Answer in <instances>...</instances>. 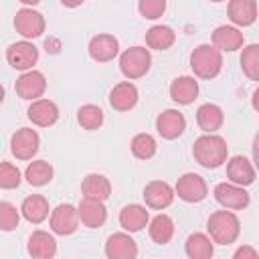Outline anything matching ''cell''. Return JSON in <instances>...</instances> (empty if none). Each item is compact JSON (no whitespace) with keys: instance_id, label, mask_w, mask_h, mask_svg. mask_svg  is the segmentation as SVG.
Returning <instances> with one entry per match:
<instances>
[{"instance_id":"40","label":"cell","mask_w":259,"mask_h":259,"mask_svg":"<svg viewBox=\"0 0 259 259\" xmlns=\"http://www.w3.org/2000/svg\"><path fill=\"white\" fill-rule=\"evenodd\" d=\"M251 103H253V109L259 111V87L253 91V99H251Z\"/></svg>"},{"instance_id":"12","label":"cell","mask_w":259,"mask_h":259,"mask_svg":"<svg viewBox=\"0 0 259 259\" xmlns=\"http://www.w3.org/2000/svg\"><path fill=\"white\" fill-rule=\"evenodd\" d=\"M14 89L22 99H38L47 89V79L40 71H26L16 79Z\"/></svg>"},{"instance_id":"29","label":"cell","mask_w":259,"mask_h":259,"mask_svg":"<svg viewBox=\"0 0 259 259\" xmlns=\"http://www.w3.org/2000/svg\"><path fill=\"white\" fill-rule=\"evenodd\" d=\"M174 235V221L168 214H156L150 221V237L158 245H166Z\"/></svg>"},{"instance_id":"33","label":"cell","mask_w":259,"mask_h":259,"mask_svg":"<svg viewBox=\"0 0 259 259\" xmlns=\"http://www.w3.org/2000/svg\"><path fill=\"white\" fill-rule=\"evenodd\" d=\"M156 150H158V144H156V140L150 134L134 136V140H132V154L138 160H150L156 154Z\"/></svg>"},{"instance_id":"36","label":"cell","mask_w":259,"mask_h":259,"mask_svg":"<svg viewBox=\"0 0 259 259\" xmlns=\"http://www.w3.org/2000/svg\"><path fill=\"white\" fill-rule=\"evenodd\" d=\"M18 210L10 202H0V229L2 231H12L18 227Z\"/></svg>"},{"instance_id":"38","label":"cell","mask_w":259,"mask_h":259,"mask_svg":"<svg viewBox=\"0 0 259 259\" xmlns=\"http://www.w3.org/2000/svg\"><path fill=\"white\" fill-rule=\"evenodd\" d=\"M235 259H257L259 257V253L253 249V247H249V245H243V247H239L237 251H235V255H233Z\"/></svg>"},{"instance_id":"41","label":"cell","mask_w":259,"mask_h":259,"mask_svg":"<svg viewBox=\"0 0 259 259\" xmlns=\"http://www.w3.org/2000/svg\"><path fill=\"white\" fill-rule=\"evenodd\" d=\"M65 6H69V8H75V6H81L85 0H61Z\"/></svg>"},{"instance_id":"20","label":"cell","mask_w":259,"mask_h":259,"mask_svg":"<svg viewBox=\"0 0 259 259\" xmlns=\"http://www.w3.org/2000/svg\"><path fill=\"white\" fill-rule=\"evenodd\" d=\"M229 18L237 26H249L257 18V2L255 0H229Z\"/></svg>"},{"instance_id":"30","label":"cell","mask_w":259,"mask_h":259,"mask_svg":"<svg viewBox=\"0 0 259 259\" xmlns=\"http://www.w3.org/2000/svg\"><path fill=\"white\" fill-rule=\"evenodd\" d=\"M212 253H214V247L206 235L194 233L186 239V255L190 259H210Z\"/></svg>"},{"instance_id":"31","label":"cell","mask_w":259,"mask_h":259,"mask_svg":"<svg viewBox=\"0 0 259 259\" xmlns=\"http://www.w3.org/2000/svg\"><path fill=\"white\" fill-rule=\"evenodd\" d=\"M24 178L28 180V184L32 186H45L51 182L53 178V166L45 160H36V162H30L26 166V172H24Z\"/></svg>"},{"instance_id":"37","label":"cell","mask_w":259,"mask_h":259,"mask_svg":"<svg viewBox=\"0 0 259 259\" xmlns=\"http://www.w3.org/2000/svg\"><path fill=\"white\" fill-rule=\"evenodd\" d=\"M138 10L144 18L148 20H156L164 14L166 10V0H140L138 2Z\"/></svg>"},{"instance_id":"34","label":"cell","mask_w":259,"mask_h":259,"mask_svg":"<svg viewBox=\"0 0 259 259\" xmlns=\"http://www.w3.org/2000/svg\"><path fill=\"white\" fill-rule=\"evenodd\" d=\"M77 121H79V125L83 127V130H97V127H101V123H103V111L97 107V105H83L79 111H77Z\"/></svg>"},{"instance_id":"26","label":"cell","mask_w":259,"mask_h":259,"mask_svg":"<svg viewBox=\"0 0 259 259\" xmlns=\"http://www.w3.org/2000/svg\"><path fill=\"white\" fill-rule=\"evenodd\" d=\"M83 196L93 200H107L111 194V184L103 174H87L81 184Z\"/></svg>"},{"instance_id":"14","label":"cell","mask_w":259,"mask_h":259,"mask_svg":"<svg viewBox=\"0 0 259 259\" xmlns=\"http://www.w3.org/2000/svg\"><path fill=\"white\" fill-rule=\"evenodd\" d=\"M144 200H146L148 206L162 210V208H166V206L172 204V200H174V190H172V186H170L168 182L152 180V182L144 188Z\"/></svg>"},{"instance_id":"13","label":"cell","mask_w":259,"mask_h":259,"mask_svg":"<svg viewBox=\"0 0 259 259\" xmlns=\"http://www.w3.org/2000/svg\"><path fill=\"white\" fill-rule=\"evenodd\" d=\"M105 255L109 259H136L138 245L125 233H113L105 243Z\"/></svg>"},{"instance_id":"22","label":"cell","mask_w":259,"mask_h":259,"mask_svg":"<svg viewBox=\"0 0 259 259\" xmlns=\"http://www.w3.org/2000/svg\"><path fill=\"white\" fill-rule=\"evenodd\" d=\"M196 95H198V83L194 81V77L182 75V77L174 79L170 85V97H172V101H176L180 105L192 103L196 99Z\"/></svg>"},{"instance_id":"1","label":"cell","mask_w":259,"mask_h":259,"mask_svg":"<svg viewBox=\"0 0 259 259\" xmlns=\"http://www.w3.org/2000/svg\"><path fill=\"white\" fill-rule=\"evenodd\" d=\"M227 142L221 138V136H214V134H204L200 138L194 140V146H192V156L194 160L202 166V168H219L225 160H227Z\"/></svg>"},{"instance_id":"11","label":"cell","mask_w":259,"mask_h":259,"mask_svg":"<svg viewBox=\"0 0 259 259\" xmlns=\"http://www.w3.org/2000/svg\"><path fill=\"white\" fill-rule=\"evenodd\" d=\"M156 130L164 140H176L186 130V119L178 109H166L156 117Z\"/></svg>"},{"instance_id":"23","label":"cell","mask_w":259,"mask_h":259,"mask_svg":"<svg viewBox=\"0 0 259 259\" xmlns=\"http://www.w3.org/2000/svg\"><path fill=\"white\" fill-rule=\"evenodd\" d=\"M148 221H150V214H148V210H146L144 206H140V204H127V206H123L121 212H119V225H121L125 231H130V233L142 231V229L148 225Z\"/></svg>"},{"instance_id":"8","label":"cell","mask_w":259,"mask_h":259,"mask_svg":"<svg viewBox=\"0 0 259 259\" xmlns=\"http://www.w3.org/2000/svg\"><path fill=\"white\" fill-rule=\"evenodd\" d=\"M79 208H75L73 204H59L53 212H51V229L57 235H71L77 231L79 225Z\"/></svg>"},{"instance_id":"2","label":"cell","mask_w":259,"mask_h":259,"mask_svg":"<svg viewBox=\"0 0 259 259\" xmlns=\"http://www.w3.org/2000/svg\"><path fill=\"white\" fill-rule=\"evenodd\" d=\"M206 229H208L210 239L214 243L231 245V243L237 241V237L241 233V223H239L237 214H233L231 210H217L208 217Z\"/></svg>"},{"instance_id":"10","label":"cell","mask_w":259,"mask_h":259,"mask_svg":"<svg viewBox=\"0 0 259 259\" xmlns=\"http://www.w3.org/2000/svg\"><path fill=\"white\" fill-rule=\"evenodd\" d=\"M6 61L14 69L26 71V69H30L38 61V51H36V47L32 42L20 40V42H14V45H10L6 49Z\"/></svg>"},{"instance_id":"17","label":"cell","mask_w":259,"mask_h":259,"mask_svg":"<svg viewBox=\"0 0 259 259\" xmlns=\"http://www.w3.org/2000/svg\"><path fill=\"white\" fill-rule=\"evenodd\" d=\"M227 176L239 186H249L255 180V168L245 156H233L227 162Z\"/></svg>"},{"instance_id":"39","label":"cell","mask_w":259,"mask_h":259,"mask_svg":"<svg viewBox=\"0 0 259 259\" xmlns=\"http://www.w3.org/2000/svg\"><path fill=\"white\" fill-rule=\"evenodd\" d=\"M253 160H255V166L259 168V132L255 134V140H253Z\"/></svg>"},{"instance_id":"27","label":"cell","mask_w":259,"mask_h":259,"mask_svg":"<svg viewBox=\"0 0 259 259\" xmlns=\"http://www.w3.org/2000/svg\"><path fill=\"white\" fill-rule=\"evenodd\" d=\"M20 210H22V217L28 223L38 225L49 217V200L45 196H40V194H30V196L24 198Z\"/></svg>"},{"instance_id":"6","label":"cell","mask_w":259,"mask_h":259,"mask_svg":"<svg viewBox=\"0 0 259 259\" xmlns=\"http://www.w3.org/2000/svg\"><path fill=\"white\" fill-rule=\"evenodd\" d=\"M14 28L24 38H36L45 32V18L32 8H22L14 16Z\"/></svg>"},{"instance_id":"32","label":"cell","mask_w":259,"mask_h":259,"mask_svg":"<svg viewBox=\"0 0 259 259\" xmlns=\"http://www.w3.org/2000/svg\"><path fill=\"white\" fill-rule=\"evenodd\" d=\"M241 69L251 81H259V45H249L243 49Z\"/></svg>"},{"instance_id":"9","label":"cell","mask_w":259,"mask_h":259,"mask_svg":"<svg viewBox=\"0 0 259 259\" xmlns=\"http://www.w3.org/2000/svg\"><path fill=\"white\" fill-rule=\"evenodd\" d=\"M38 144H40V138L34 130L30 127H20L14 136H12V142H10V150L12 154L18 158V160H30L36 152H38Z\"/></svg>"},{"instance_id":"24","label":"cell","mask_w":259,"mask_h":259,"mask_svg":"<svg viewBox=\"0 0 259 259\" xmlns=\"http://www.w3.org/2000/svg\"><path fill=\"white\" fill-rule=\"evenodd\" d=\"M223 121H225L223 109H221L219 105H214V103H204V105H200L198 111H196V123H198V127H200L202 132H206V134H212V132L221 130Z\"/></svg>"},{"instance_id":"4","label":"cell","mask_w":259,"mask_h":259,"mask_svg":"<svg viewBox=\"0 0 259 259\" xmlns=\"http://www.w3.org/2000/svg\"><path fill=\"white\" fill-rule=\"evenodd\" d=\"M150 51L144 47H130L119 57V69L127 79H140L150 71Z\"/></svg>"},{"instance_id":"3","label":"cell","mask_w":259,"mask_h":259,"mask_svg":"<svg viewBox=\"0 0 259 259\" xmlns=\"http://www.w3.org/2000/svg\"><path fill=\"white\" fill-rule=\"evenodd\" d=\"M190 69L200 79H214L223 69L221 49L214 45H198L190 55Z\"/></svg>"},{"instance_id":"35","label":"cell","mask_w":259,"mask_h":259,"mask_svg":"<svg viewBox=\"0 0 259 259\" xmlns=\"http://www.w3.org/2000/svg\"><path fill=\"white\" fill-rule=\"evenodd\" d=\"M20 184V170L16 166H12L10 162H2L0 164V186L4 190L16 188Z\"/></svg>"},{"instance_id":"16","label":"cell","mask_w":259,"mask_h":259,"mask_svg":"<svg viewBox=\"0 0 259 259\" xmlns=\"http://www.w3.org/2000/svg\"><path fill=\"white\" fill-rule=\"evenodd\" d=\"M26 113L28 119L40 127H49L59 119V107L51 99H34Z\"/></svg>"},{"instance_id":"18","label":"cell","mask_w":259,"mask_h":259,"mask_svg":"<svg viewBox=\"0 0 259 259\" xmlns=\"http://www.w3.org/2000/svg\"><path fill=\"white\" fill-rule=\"evenodd\" d=\"M136 103H138V89L130 81L117 83L109 93V105L115 111H130Z\"/></svg>"},{"instance_id":"19","label":"cell","mask_w":259,"mask_h":259,"mask_svg":"<svg viewBox=\"0 0 259 259\" xmlns=\"http://www.w3.org/2000/svg\"><path fill=\"white\" fill-rule=\"evenodd\" d=\"M79 219L85 227L97 229L105 223L107 210L103 206V200H93V198H83L79 204Z\"/></svg>"},{"instance_id":"15","label":"cell","mask_w":259,"mask_h":259,"mask_svg":"<svg viewBox=\"0 0 259 259\" xmlns=\"http://www.w3.org/2000/svg\"><path fill=\"white\" fill-rule=\"evenodd\" d=\"M119 51V42L113 34H97L89 40V55L97 63L111 61Z\"/></svg>"},{"instance_id":"43","label":"cell","mask_w":259,"mask_h":259,"mask_svg":"<svg viewBox=\"0 0 259 259\" xmlns=\"http://www.w3.org/2000/svg\"><path fill=\"white\" fill-rule=\"evenodd\" d=\"M210 2H223V0H210Z\"/></svg>"},{"instance_id":"21","label":"cell","mask_w":259,"mask_h":259,"mask_svg":"<svg viewBox=\"0 0 259 259\" xmlns=\"http://www.w3.org/2000/svg\"><path fill=\"white\" fill-rule=\"evenodd\" d=\"M28 253L36 259H53L57 255V241L45 231H34L28 237Z\"/></svg>"},{"instance_id":"7","label":"cell","mask_w":259,"mask_h":259,"mask_svg":"<svg viewBox=\"0 0 259 259\" xmlns=\"http://www.w3.org/2000/svg\"><path fill=\"white\" fill-rule=\"evenodd\" d=\"M214 198L217 202H221L225 208H233V210H239V208H245L249 204V194L243 186L235 184V182H221L214 186Z\"/></svg>"},{"instance_id":"28","label":"cell","mask_w":259,"mask_h":259,"mask_svg":"<svg viewBox=\"0 0 259 259\" xmlns=\"http://www.w3.org/2000/svg\"><path fill=\"white\" fill-rule=\"evenodd\" d=\"M176 40V34L170 26H164V24H156L152 26L148 32H146V42L150 49H156V51H166L174 45Z\"/></svg>"},{"instance_id":"42","label":"cell","mask_w":259,"mask_h":259,"mask_svg":"<svg viewBox=\"0 0 259 259\" xmlns=\"http://www.w3.org/2000/svg\"><path fill=\"white\" fill-rule=\"evenodd\" d=\"M22 4H30V6H34V4H38L40 0H20Z\"/></svg>"},{"instance_id":"5","label":"cell","mask_w":259,"mask_h":259,"mask_svg":"<svg viewBox=\"0 0 259 259\" xmlns=\"http://www.w3.org/2000/svg\"><path fill=\"white\" fill-rule=\"evenodd\" d=\"M176 194L184 202H200L206 198L208 188H206V182L202 176H198L194 172H186L176 182Z\"/></svg>"},{"instance_id":"25","label":"cell","mask_w":259,"mask_h":259,"mask_svg":"<svg viewBox=\"0 0 259 259\" xmlns=\"http://www.w3.org/2000/svg\"><path fill=\"white\" fill-rule=\"evenodd\" d=\"M212 45L221 51H237L243 47V32H239L235 26H217L214 32H212Z\"/></svg>"}]
</instances>
